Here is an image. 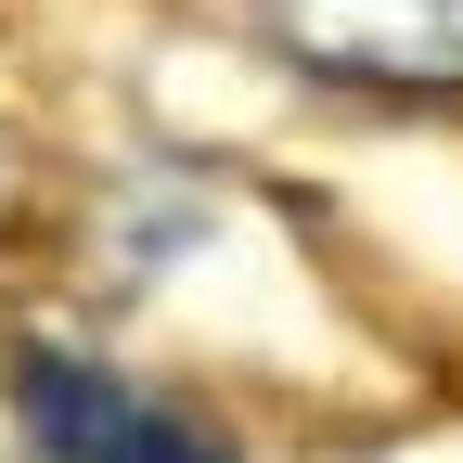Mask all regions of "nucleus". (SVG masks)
I'll use <instances>...</instances> for the list:
<instances>
[{
  "label": "nucleus",
  "instance_id": "f257e3e1",
  "mask_svg": "<svg viewBox=\"0 0 463 463\" xmlns=\"http://www.w3.org/2000/svg\"><path fill=\"white\" fill-rule=\"evenodd\" d=\"M26 425L65 463H232L206 425H181L167 399H142L129 373H90V361H26Z\"/></svg>",
  "mask_w": 463,
  "mask_h": 463
},
{
  "label": "nucleus",
  "instance_id": "f03ea898",
  "mask_svg": "<svg viewBox=\"0 0 463 463\" xmlns=\"http://www.w3.org/2000/svg\"><path fill=\"white\" fill-rule=\"evenodd\" d=\"M335 78H463V0H258Z\"/></svg>",
  "mask_w": 463,
  "mask_h": 463
}]
</instances>
